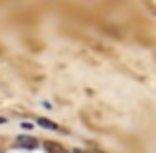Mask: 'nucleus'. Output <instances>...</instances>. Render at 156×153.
Segmentation results:
<instances>
[{"label": "nucleus", "mask_w": 156, "mask_h": 153, "mask_svg": "<svg viewBox=\"0 0 156 153\" xmlns=\"http://www.w3.org/2000/svg\"><path fill=\"white\" fill-rule=\"evenodd\" d=\"M37 123H39L41 128H45V130H58V123H54V121H49V119H45V117H39Z\"/></svg>", "instance_id": "7ed1b4c3"}, {"label": "nucleus", "mask_w": 156, "mask_h": 153, "mask_svg": "<svg viewBox=\"0 0 156 153\" xmlns=\"http://www.w3.org/2000/svg\"><path fill=\"white\" fill-rule=\"evenodd\" d=\"M0 123H7V119H5V117H0Z\"/></svg>", "instance_id": "20e7f679"}, {"label": "nucleus", "mask_w": 156, "mask_h": 153, "mask_svg": "<svg viewBox=\"0 0 156 153\" xmlns=\"http://www.w3.org/2000/svg\"><path fill=\"white\" fill-rule=\"evenodd\" d=\"M15 145L22 147V149H37L39 147V140L34 136H17L15 138Z\"/></svg>", "instance_id": "f257e3e1"}, {"label": "nucleus", "mask_w": 156, "mask_h": 153, "mask_svg": "<svg viewBox=\"0 0 156 153\" xmlns=\"http://www.w3.org/2000/svg\"><path fill=\"white\" fill-rule=\"evenodd\" d=\"M45 149H47V153H69L62 145H58V142H51V140H47L45 142Z\"/></svg>", "instance_id": "f03ea898"}]
</instances>
